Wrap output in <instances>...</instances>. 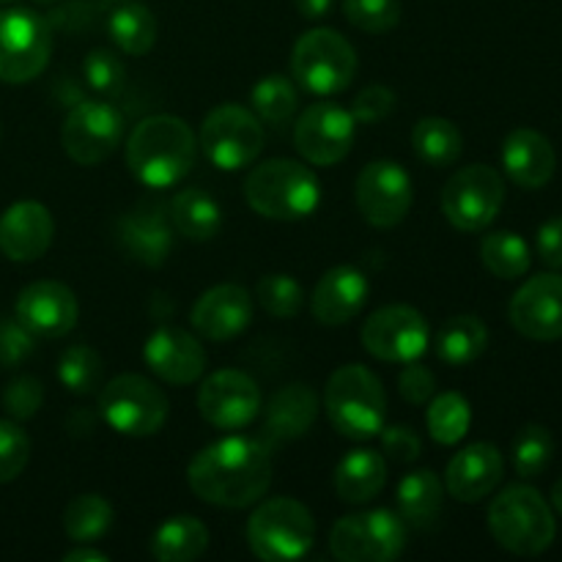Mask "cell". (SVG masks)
<instances>
[{
    "label": "cell",
    "instance_id": "6da1fadb",
    "mask_svg": "<svg viewBox=\"0 0 562 562\" xmlns=\"http://www.w3.org/2000/svg\"><path fill=\"white\" fill-rule=\"evenodd\" d=\"M187 483L209 505L247 508L272 483L269 448L250 437H225L206 445L187 467Z\"/></svg>",
    "mask_w": 562,
    "mask_h": 562
},
{
    "label": "cell",
    "instance_id": "7a4b0ae2",
    "mask_svg": "<svg viewBox=\"0 0 562 562\" xmlns=\"http://www.w3.org/2000/svg\"><path fill=\"white\" fill-rule=\"evenodd\" d=\"M198 137L184 119L157 113L135 124L126 140V165L140 184L165 190L184 179L195 165Z\"/></svg>",
    "mask_w": 562,
    "mask_h": 562
},
{
    "label": "cell",
    "instance_id": "3957f363",
    "mask_svg": "<svg viewBox=\"0 0 562 562\" xmlns=\"http://www.w3.org/2000/svg\"><path fill=\"white\" fill-rule=\"evenodd\" d=\"M245 198L261 217L294 223L316 212L322 184L316 173L296 159H267L245 179Z\"/></svg>",
    "mask_w": 562,
    "mask_h": 562
},
{
    "label": "cell",
    "instance_id": "277c9868",
    "mask_svg": "<svg viewBox=\"0 0 562 562\" xmlns=\"http://www.w3.org/2000/svg\"><path fill=\"white\" fill-rule=\"evenodd\" d=\"M488 530L505 552L538 558L558 538V521L538 488L516 483L494 497L488 508Z\"/></svg>",
    "mask_w": 562,
    "mask_h": 562
},
{
    "label": "cell",
    "instance_id": "5b68a950",
    "mask_svg": "<svg viewBox=\"0 0 562 562\" xmlns=\"http://www.w3.org/2000/svg\"><path fill=\"white\" fill-rule=\"evenodd\" d=\"M324 409L335 431L346 439L376 437L387 420V393L376 373L366 366H344L329 376Z\"/></svg>",
    "mask_w": 562,
    "mask_h": 562
},
{
    "label": "cell",
    "instance_id": "8992f818",
    "mask_svg": "<svg viewBox=\"0 0 562 562\" xmlns=\"http://www.w3.org/2000/svg\"><path fill=\"white\" fill-rule=\"evenodd\" d=\"M316 541L313 514L294 497L263 499L247 521V543L263 562H291L311 552Z\"/></svg>",
    "mask_w": 562,
    "mask_h": 562
},
{
    "label": "cell",
    "instance_id": "52a82bcc",
    "mask_svg": "<svg viewBox=\"0 0 562 562\" xmlns=\"http://www.w3.org/2000/svg\"><path fill=\"white\" fill-rule=\"evenodd\" d=\"M291 75L305 91L333 97L346 91L357 75V53L346 36L333 27L302 33L291 53Z\"/></svg>",
    "mask_w": 562,
    "mask_h": 562
},
{
    "label": "cell",
    "instance_id": "ba28073f",
    "mask_svg": "<svg viewBox=\"0 0 562 562\" xmlns=\"http://www.w3.org/2000/svg\"><path fill=\"white\" fill-rule=\"evenodd\" d=\"M99 415L124 437H154L170 415L168 395L140 373H121L99 393Z\"/></svg>",
    "mask_w": 562,
    "mask_h": 562
},
{
    "label": "cell",
    "instance_id": "9c48e42d",
    "mask_svg": "<svg viewBox=\"0 0 562 562\" xmlns=\"http://www.w3.org/2000/svg\"><path fill=\"white\" fill-rule=\"evenodd\" d=\"M409 527L387 508L344 516L329 532V552L340 562H390L406 549Z\"/></svg>",
    "mask_w": 562,
    "mask_h": 562
},
{
    "label": "cell",
    "instance_id": "30bf717a",
    "mask_svg": "<svg viewBox=\"0 0 562 562\" xmlns=\"http://www.w3.org/2000/svg\"><path fill=\"white\" fill-rule=\"evenodd\" d=\"M53 55V25L31 9L0 11V80L31 82L47 69Z\"/></svg>",
    "mask_w": 562,
    "mask_h": 562
},
{
    "label": "cell",
    "instance_id": "8fae6325",
    "mask_svg": "<svg viewBox=\"0 0 562 562\" xmlns=\"http://www.w3.org/2000/svg\"><path fill=\"white\" fill-rule=\"evenodd\" d=\"M505 201V181L488 165H470L448 179L442 190V212L461 234H481L497 220Z\"/></svg>",
    "mask_w": 562,
    "mask_h": 562
},
{
    "label": "cell",
    "instance_id": "7c38bea8",
    "mask_svg": "<svg viewBox=\"0 0 562 562\" xmlns=\"http://www.w3.org/2000/svg\"><path fill=\"white\" fill-rule=\"evenodd\" d=\"M198 143L214 168L241 170L263 151V130L258 115L241 104H220L203 119Z\"/></svg>",
    "mask_w": 562,
    "mask_h": 562
},
{
    "label": "cell",
    "instance_id": "4fadbf2b",
    "mask_svg": "<svg viewBox=\"0 0 562 562\" xmlns=\"http://www.w3.org/2000/svg\"><path fill=\"white\" fill-rule=\"evenodd\" d=\"M124 140V115L102 99H82L60 126V143L77 165H99Z\"/></svg>",
    "mask_w": 562,
    "mask_h": 562
},
{
    "label": "cell",
    "instance_id": "5bb4252c",
    "mask_svg": "<svg viewBox=\"0 0 562 562\" xmlns=\"http://www.w3.org/2000/svg\"><path fill=\"white\" fill-rule=\"evenodd\" d=\"M431 340V329L420 311L412 305L379 307L362 324V346L368 355L393 366L420 360Z\"/></svg>",
    "mask_w": 562,
    "mask_h": 562
},
{
    "label": "cell",
    "instance_id": "9a60e30c",
    "mask_svg": "<svg viewBox=\"0 0 562 562\" xmlns=\"http://www.w3.org/2000/svg\"><path fill=\"white\" fill-rule=\"evenodd\" d=\"M357 121L351 110L335 102H313L294 124V146L316 168L344 162L355 143Z\"/></svg>",
    "mask_w": 562,
    "mask_h": 562
},
{
    "label": "cell",
    "instance_id": "2e32d148",
    "mask_svg": "<svg viewBox=\"0 0 562 562\" xmlns=\"http://www.w3.org/2000/svg\"><path fill=\"white\" fill-rule=\"evenodd\" d=\"M355 198L357 209L368 223L376 228H393V225L404 223V217L409 214L415 187H412L406 168L390 162V159H376L357 176Z\"/></svg>",
    "mask_w": 562,
    "mask_h": 562
},
{
    "label": "cell",
    "instance_id": "e0dca14e",
    "mask_svg": "<svg viewBox=\"0 0 562 562\" xmlns=\"http://www.w3.org/2000/svg\"><path fill=\"white\" fill-rule=\"evenodd\" d=\"M261 409V390L256 379L236 368L214 371L198 390V412L220 431H239L250 426Z\"/></svg>",
    "mask_w": 562,
    "mask_h": 562
},
{
    "label": "cell",
    "instance_id": "ac0fdd59",
    "mask_svg": "<svg viewBox=\"0 0 562 562\" xmlns=\"http://www.w3.org/2000/svg\"><path fill=\"white\" fill-rule=\"evenodd\" d=\"M16 322L36 338H64L77 327L80 305L69 285L58 280H36L16 296Z\"/></svg>",
    "mask_w": 562,
    "mask_h": 562
},
{
    "label": "cell",
    "instance_id": "d6986e66",
    "mask_svg": "<svg viewBox=\"0 0 562 562\" xmlns=\"http://www.w3.org/2000/svg\"><path fill=\"white\" fill-rule=\"evenodd\" d=\"M516 333L530 340L562 338V278L560 274H536L514 294L508 307Z\"/></svg>",
    "mask_w": 562,
    "mask_h": 562
},
{
    "label": "cell",
    "instance_id": "ffe728a7",
    "mask_svg": "<svg viewBox=\"0 0 562 562\" xmlns=\"http://www.w3.org/2000/svg\"><path fill=\"white\" fill-rule=\"evenodd\" d=\"M143 360L157 373L162 382L184 387V384L198 382L206 371V349L201 340L192 338L190 333L179 327H157L146 338L143 346Z\"/></svg>",
    "mask_w": 562,
    "mask_h": 562
},
{
    "label": "cell",
    "instance_id": "44dd1931",
    "mask_svg": "<svg viewBox=\"0 0 562 562\" xmlns=\"http://www.w3.org/2000/svg\"><path fill=\"white\" fill-rule=\"evenodd\" d=\"M55 220L49 209L38 201L11 203L0 214V252L9 261H38L53 245Z\"/></svg>",
    "mask_w": 562,
    "mask_h": 562
},
{
    "label": "cell",
    "instance_id": "7402d4cb",
    "mask_svg": "<svg viewBox=\"0 0 562 562\" xmlns=\"http://www.w3.org/2000/svg\"><path fill=\"white\" fill-rule=\"evenodd\" d=\"M252 307H256V302L245 285H214V289L203 291L201 300L192 307V327L206 340L223 344V340L236 338L250 327Z\"/></svg>",
    "mask_w": 562,
    "mask_h": 562
},
{
    "label": "cell",
    "instance_id": "603a6c76",
    "mask_svg": "<svg viewBox=\"0 0 562 562\" xmlns=\"http://www.w3.org/2000/svg\"><path fill=\"white\" fill-rule=\"evenodd\" d=\"M503 453L492 442H475L459 450L445 472V488L459 503H481L503 481Z\"/></svg>",
    "mask_w": 562,
    "mask_h": 562
},
{
    "label": "cell",
    "instance_id": "cb8c5ba5",
    "mask_svg": "<svg viewBox=\"0 0 562 562\" xmlns=\"http://www.w3.org/2000/svg\"><path fill=\"white\" fill-rule=\"evenodd\" d=\"M503 168L521 190H541L558 170V154L547 135L538 130H514L503 143Z\"/></svg>",
    "mask_w": 562,
    "mask_h": 562
},
{
    "label": "cell",
    "instance_id": "d4e9b609",
    "mask_svg": "<svg viewBox=\"0 0 562 562\" xmlns=\"http://www.w3.org/2000/svg\"><path fill=\"white\" fill-rule=\"evenodd\" d=\"M368 294H371V285H368V278L360 269L333 267L318 280L316 291H313L311 311L316 322L327 324V327H340L366 307Z\"/></svg>",
    "mask_w": 562,
    "mask_h": 562
},
{
    "label": "cell",
    "instance_id": "484cf974",
    "mask_svg": "<svg viewBox=\"0 0 562 562\" xmlns=\"http://www.w3.org/2000/svg\"><path fill=\"white\" fill-rule=\"evenodd\" d=\"M119 241L143 267H162L173 250L170 217L159 209H137L119 220Z\"/></svg>",
    "mask_w": 562,
    "mask_h": 562
},
{
    "label": "cell",
    "instance_id": "4316f807",
    "mask_svg": "<svg viewBox=\"0 0 562 562\" xmlns=\"http://www.w3.org/2000/svg\"><path fill=\"white\" fill-rule=\"evenodd\" d=\"M318 417V395L307 384H289L280 393H274L272 404L267 409L263 431L272 445L291 442V439L305 437Z\"/></svg>",
    "mask_w": 562,
    "mask_h": 562
},
{
    "label": "cell",
    "instance_id": "83f0119b",
    "mask_svg": "<svg viewBox=\"0 0 562 562\" xmlns=\"http://www.w3.org/2000/svg\"><path fill=\"white\" fill-rule=\"evenodd\" d=\"M387 483V459L379 450H351L335 470V492L344 503L362 505L379 497Z\"/></svg>",
    "mask_w": 562,
    "mask_h": 562
},
{
    "label": "cell",
    "instance_id": "f1b7e54d",
    "mask_svg": "<svg viewBox=\"0 0 562 562\" xmlns=\"http://www.w3.org/2000/svg\"><path fill=\"white\" fill-rule=\"evenodd\" d=\"M445 486L431 470H417L401 481L398 486V514L406 527L431 530L442 516Z\"/></svg>",
    "mask_w": 562,
    "mask_h": 562
},
{
    "label": "cell",
    "instance_id": "f546056e",
    "mask_svg": "<svg viewBox=\"0 0 562 562\" xmlns=\"http://www.w3.org/2000/svg\"><path fill=\"white\" fill-rule=\"evenodd\" d=\"M209 527L195 516H170L151 538V554L159 562H192L209 549Z\"/></svg>",
    "mask_w": 562,
    "mask_h": 562
},
{
    "label": "cell",
    "instance_id": "4dcf8cb0",
    "mask_svg": "<svg viewBox=\"0 0 562 562\" xmlns=\"http://www.w3.org/2000/svg\"><path fill=\"white\" fill-rule=\"evenodd\" d=\"M488 329L477 316H456L439 327L434 338V351L445 366H472L486 351Z\"/></svg>",
    "mask_w": 562,
    "mask_h": 562
},
{
    "label": "cell",
    "instance_id": "1f68e13d",
    "mask_svg": "<svg viewBox=\"0 0 562 562\" xmlns=\"http://www.w3.org/2000/svg\"><path fill=\"white\" fill-rule=\"evenodd\" d=\"M170 223L187 239L209 241L223 228V212L203 190H181L170 201Z\"/></svg>",
    "mask_w": 562,
    "mask_h": 562
},
{
    "label": "cell",
    "instance_id": "d6a6232c",
    "mask_svg": "<svg viewBox=\"0 0 562 562\" xmlns=\"http://www.w3.org/2000/svg\"><path fill=\"white\" fill-rule=\"evenodd\" d=\"M412 146L417 157L431 168H450L461 157L464 137L461 130L450 119L442 115H426L412 130Z\"/></svg>",
    "mask_w": 562,
    "mask_h": 562
},
{
    "label": "cell",
    "instance_id": "836d02e7",
    "mask_svg": "<svg viewBox=\"0 0 562 562\" xmlns=\"http://www.w3.org/2000/svg\"><path fill=\"white\" fill-rule=\"evenodd\" d=\"M108 33L115 47L126 55L151 53L157 42V16L143 3H124L110 11Z\"/></svg>",
    "mask_w": 562,
    "mask_h": 562
},
{
    "label": "cell",
    "instance_id": "e575fe53",
    "mask_svg": "<svg viewBox=\"0 0 562 562\" xmlns=\"http://www.w3.org/2000/svg\"><path fill=\"white\" fill-rule=\"evenodd\" d=\"M250 102L258 121L274 126V130H283L285 124H291L296 108H300V91H296V82L291 77L267 75L252 86Z\"/></svg>",
    "mask_w": 562,
    "mask_h": 562
},
{
    "label": "cell",
    "instance_id": "d590c367",
    "mask_svg": "<svg viewBox=\"0 0 562 562\" xmlns=\"http://www.w3.org/2000/svg\"><path fill=\"white\" fill-rule=\"evenodd\" d=\"M481 261L494 278L516 280L530 269V247L514 231H492L481 239Z\"/></svg>",
    "mask_w": 562,
    "mask_h": 562
},
{
    "label": "cell",
    "instance_id": "8d00e7d4",
    "mask_svg": "<svg viewBox=\"0 0 562 562\" xmlns=\"http://www.w3.org/2000/svg\"><path fill=\"white\" fill-rule=\"evenodd\" d=\"M113 527V505L99 494H80L64 510V530L75 543H97Z\"/></svg>",
    "mask_w": 562,
    "mask_h": 562
},
{
    "label": "cell",
    "instance_id": "74e56055",
    "mask_svg": "<svg viewBox=\"0 0 562 562\" xmlns=\"http://www.w3.org/2000/svg\"><path fill=\"white\" fill-rule=\"evenodd\" d=\"M428 434L434 437V442L439 445H456L467 437L472 426V409L470 401L461 393H439L434 395L431 404H428Z\"/></svg>",
    "mask_w": 562,
    "mask_h": 562
},
{
    "label": "cell",
    "instance_id": "f35d334b",
    "mask_svg": "<svg viewBox=\"0 0 562 562\" xmlns=\"http://www.w3.org/2000/svg\"><path fill=\"white\" fill-rule=\"evenodd\" d=\"M554 459V437L547 426H530L521 428L514 439V470L516 475L532 481V477L543 475L547 467Z\"/></svg>",
    "mask_w": 562,
    "mask_h": 562
},
{
    "label": "cell",
    "instance_id": "ab89813d",
    "mask_svg": "<svg viewBox=\"0 0 562 562\" xmlns=\"http://www.w3.org/2000/svg\"><path fill=\"white\" fill-rule=\"evenodd\" d=\"M104 362L91 346L75 344L60 355L58 360V379L64 387H69L75 395H88L97 387H102Z\"/></svg>",
    "mask_w": 562,
    "mask_h": 562
},
{
    "label": "cell",
    "instance_id": "60d3db41",
    "mask_svg": "<svg viewBox=\"0 0 562 562\" xmlns=\"http://www.w3.org/2000/svg\"><path fill=\"white\" fill-rule=\"evenodd\" d=\"M256 300L269 316L294 318L302 311V305H305V289L291 274H263L256 285Z\"/></svg>",
    "mask_w": 562,
    "mask_h": 562
},
{
    "label": "cell",
    "instance_id": "b9f144b4",
    "mask_svg": "<svg viewBox=\"0 0 562 562\" xmlns=\"http://www.w3.org/2000/svg\"><path fill=\"white\" fill-rule=\"evenodd\" d=\"M346 20L366 33H387L401 22V0H344Z\"/></svg>",
    "mask_w": 562,
    "mask_h": 562
},
{
    "label": "cell",
    "instance_id": "7bdbcfd3",
    "mask_svg": "<svg viewBox=\"0 0 562 562\" xmlns=\"http://www.w3.org/2000/svg\"><path fill=\"white\" fill-rule=\"evenodd\" d=\"M31 461V439L14 420H0V483H11Z\"/></svg>",
    "mask_w": 562,
    "mask_h": 562
},
{
    "label": "cell",
    "instance_id": "ee69618b",
    "mask_svg": "<svg viewBox=\"0 0 562 562\" xmlns=\"http://www.w3.org/2000/svg\"><path fill=\"white\" fill-rule=\"evenodd\" d=\"M82 75L88 86L99 93H115L126 82L124 60L113 49H91L82 60Z\"/></svg>",
    "mask_w": 562,
    "mask_h": 562
},
{
    "label": "cell",
    "instance_id": "f6af8a7d",
    "mask_svg": "<svg viewBox=\"0 0 562 562\" xmlns=\"http://www.w3.org/2000/svg\"><path fill=\"white\" fill-rule=\"evenodd\" d=\"M44 387L38 379L33 376H16L3 390V409L11 420H31L38 409H42Z\"/></svg>",
    "mask_w": 562,
    "mask_h": 562
},
{
    "label": "cell",
    "instance_id": "bcb514c9",
    "mask_svg": "<svg viewBox=\"0 0 562 562\" xmlns=\"http://www.w3.org/2000/svg\"><path fill=\"white\" fill-rule=\"evenodd\" d=\"M395 110V93L387 86H368L362 88L351 104V115L357 124H382Z\"/></svg>",
    "mask_w": 562,
    "mask_h": 562
},
{
    "label": "cell",
    "instance_id": "7dc6e473",
    "mask_svg": "<svg viewBox=\"0 0 562 562\" xmlns=\"http://www.w3.org/2000/svg\"><path fill=\"white\" fill-rule=\"evenodd\" d=\"M36 335L22 327L16 318H0V366L14 368L33 351Z\"/></svg>",
    "mask_w": 562,
    "mask_h": 562
},
{
    "label": "cell",
    "instance_id": "c3c4849f",
    "mask_svg": "<svg viewBox=\"0 0 562 562\" xmlns=\"http://www.w3.org/2000/svg\"><path fill=\"white\" fill-rule=\"evenodd\" d=\"M382 456L395 464H412L420 459L423 442L409 426H384L382 431Z\"/></svg>",
    "mask_w": 562,
    "mask_h": 562
},
{
    "label": "cell",
    "instance_id": "681fc988",
    "mask_svg": "<svg viewBox=\"0 0 562 562\" xmlns=\"http://www.w3.org/2000/svg\"><path fill=\"white\" fill-rule=\"evenodd\" d=\"M398 390H401V395H404V401L423 406L434 398V393H437V376L431 373V368H426L423 362L412 360V362H406V368L401 371Z\"/></svg>",
    "mask_w": 562,
    "mask_h": 562
},
{
    "label": "cell",
    "instance_id": "f907efd6",
    "mask_svg": "<svg viewBox=\"0 0 562 562\" xmlns=\"http://www.w3.org/2000/svg\"><path fill=\"white\" fill-rule=\"evenodd\" d=\"M538 258L547 267L562 269V217H552L538 228Z\"/></svg>",
    "mask_w": 562,
    "mask_h": 562
},
{
    "label": "cell",
    "instance_id": "816d5d0a",
    "mask_svg": "<svg viewBox=\"0 0 562 562\" xmlns=\"http://www.w3.org/2000/svg\"><path fill=\"white\" fill-rule=\"evenodd\" d=\"M294 3H296V11H300L305 20L316 22V20H324V16L333 11L335 0H294Z\"/></svg>",
    "mask_w": 562,
    "mask_h": 562
},
{
    "label": "cell",
    "instance_id": "f5cc1de1",
    "mask_svg": "<svg viewBox=\"0 0 562 562\" xmlns=\"http://www.w3.org/2000/svg\"><path fill=\"white\" fill-rule=\"evenodd\" d=\"M108 560H110L108 554L99 552V549H91L88 543H80V547L64 554V562H108Z\"/></svg>",
    "mask_w": 562,
    "mask_h": 562
},
{
    "label": "cell",
    "instance_id": "db71d44e",
    "mask_svg": "<svg viewBox=\"0 0 562 562\" xmlns=\"http://www.w3.org/2000/svg\"><path fill=\"white\" fill-rule=\"evenodd\" d=\"M552 505H554V510L562 516V477L552 486Z\"/></svg>",
    "mask_w": 562,
    "mask_h": 562
},
{
    "label": "cell",
    "instance_id": "11a10c76",
    "mask_svg": "<svg viewBox=\"0 0 562 562\" xmlns=\"http://www.w3.org/2000/svg\"><path fill=\"white\" fill-rule=\"evenodd\" d=\"M33 3H55V0H33Z\"/></svg>",
    "mask_w": 562,
    "mask_h": 562
},
{
    "label": "cell",
    "instance_id": "9f6ffc18",
    "mask_svg": "<svg viewBox=\"0 0 562 562\" xmlns=\"http://www.w3.org/2000/svg\"><path fill=\"white\" fill-rule=\"evenodd\" d=\"M0 3H14V0H0Z\"/></svg>",
    "mask_w": 562,
    "mask_h": 562
},
{
    "label": "cell",
    "instance_id": "6f0895ef",
    "mask_svg": "<svg viewBox=\"0 0 562 562\" xmlns=\"http://www.w3.org/2000/svg\"><path fill=\"white\" fill-rule=\"evenodd\" d=\"M110 3H119V0H110Z\"/></svg>",
    "mask_w": 562,
    "mask_h": 562
}]
</instances>
